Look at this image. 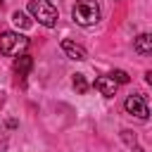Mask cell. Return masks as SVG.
I'll return each instance as SVG.
<instances>
[{"instance_id":"cell-1","label":"cell","mask_w":152,"mask_h":152,"mask_svg":"<svg viewBox=\"0 0 152 152\" xmlns=\"http://www.w3.org/2000/svg\"><path fill=\"white\" fill-rule=\"evenodd\" d=\"M28 14L48 28L57 26V19H59V12L50 0H28Z\"/></svg>"},{"instance_id":"cell-2","label":"cell","mask_w":152,"mask_h":152,"mask_svg":"<svg viewBox=\"0 0 152 152\" xmlns=\"http://www.w3.org/2000/svg\"><path fill=\"white\" fill-rule=\"evenodd\" d=\"M71 17L78 26H95L100 21V5L97 0H76Z\"/></svg>"},{"instance_id":"cell-3","label":"cell","mask_w":152,"mask_h":152,"mask_svg":"<svg viewBox=\"0 0 152 152\" xmlns=\"http://www.w3.org/2000/svg\"><path fill=\"white\" fill-rule=\"evenodd\" d=\"M28 48V38L19 31H5L0 36V52L7 55V57H14V55H24V50Z\"/></svg>"},{"instance_id":"cell-4","label":"cell","mask_w":152,"mask_h":152,"mask_svg":"<svg viewBox=\"0 0 152 152\" xmlns=\"http://www.w3.org/2000/svg\"><path fill=\"white\" fill-rule=\"evenodd\" d=\"M124 109H126L131 116H138V119H142V121H147V119H150L147 102H145V97H142V95H138V93L126 97V102H124Z\"/></svg>"},{"instance_id":"cell-5","label":"cell","mask_w":152,"mask_h":152,"mask_svg":"<svg viewBox=\"0 0 152 152\" xmlns=\"http://www.w3.org/2000/svg\"><path fill=\"white\" fill-rule=\"evenodd\" d=\"M62 50L66 52V57H69V59H76V62H83V59L88 57L86 48H81L78 43H74V40H69V38H64V40H62Z\"/></svg>"},{"instance_id":"cell-6","label":"cell","mask_w":152,"mask_h":152,"mask_svg":"<svg viewBox=\"0 0 152 152\" xmlns=\"http://www.w3.org/2000/svg\"><path fill=\"white\" fill-rule=\"evenodd\" d=\"M95 88H97L104 97H114V95H116V83H114L109 76H100V78H95Z\"/></svg>"},{"instance_id":"cell-7","label":"cell","mask_w":152,"mask_h":152,"mask_svg":"<svg viewBox=\"0 0 152 152\" xmlns=\"http://www.w3.org/2000/svg\"><path fill=\"white\" fill-rule=\"evenodd\" d=\"M133 48H135L138 55H150V52H152V36H150V33H140V36L135 38Z\"/></svg>"},{"instance_id":"cell-8","label":"cell","mask_w":152,"mask_h":152,"mask_svg":"<svg viewBox=\"0 0 152 152\" xmlns=\"http://www.w3.org/2000/svg\"><path fill=\"white\" fill-rule=\"evenodd\" d=\"M31 66H33L31 55H19V57L14 59V71H17L19 76H26V74L31 71Z\"/></svg>"},{"instance_id":"cell-9","label":"cell","mask_w":152,"mask_h":152,"mask_svg":"<svg viewBox=\"0 0 152 152\" xmlns=\"http://www.w3.org/2000/svg\"><path fill=\"white\" fill-rule=\"evenodd\" d=\"M74 90L78 93V95H83V93H88V81H86V76L83 74H74Z\"/></svg>"},{"instance_id":"cell-10","label":"cell","mask_w":152,"mask_h":152,"mask_svg":"<svg viewBox=\"0 0 152 152\" xmlns=\"http://www.w3.org/2000/svg\"><path fill=\"white\" fill-rule=\"evenodd\" d=\"M12 21H14V24H17L19 28H28V26H31V19H28V17L24 14V12H19V10H17L14 14H12Z\"/></svg>"},{"instance_id":"cell-11","label":"cell","mask_w":152,"mask_h":152,"mask_svg":"<svg viewBox=\"0 0 152 152\" xmlns=\"http://www.w3.org/2000/svg\"><path fill=\"white\" fill-rule=\"evenodd\" d=\"M109 78H112L116 86H119V83H128V81H131V78H128V74H126V71H121V69H114V71L109 74Z\"/></svg>"},{"instance_id":"cell-12","label":"cell","mask_w":152,"mask_h":152,"mask_svg":"<svg viewBox=\"0 0 152 152\" xmlns=\"http://www.w3.org/2000/svg\"><path fill=\"white\" fill-rule=\"evenodd\" d=\"M121 140L133 147V145H135V133H133V131H121Z\"/></svg>"},{"instance_id":"cell-13","label":"cell","mask_w":152,"mask_h":152,"mask_svg":"<svg viewBox=\"0 0 152 152\" xmlns=\"http://www.w3.org/2000/svg\"><path fill=\"white\" fill-rule=\"evenodd\" d=\"M133 152H145L142 147H138V145H133Z\"/></svg>"},{"instance_id":"cell-14","label":"cell","mask_w":152,"mask_h":152,"mask_svg":"<svg viewBox=\"0 0 152 152\" xmlns=\"http://www.w3.org/2000/svg\"><path fill=\"white\" fill-rule=\"evenodd\" d=\"M0 7H2V0H0Z\"/></svg>"}]
</instances>
